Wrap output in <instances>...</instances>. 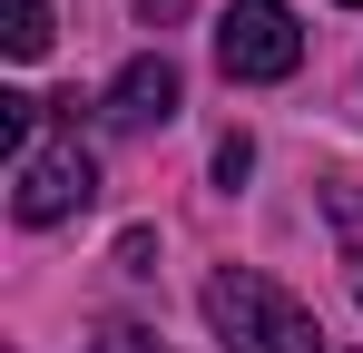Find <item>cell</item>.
Returning <instances> with one entry per match:
<instances>
[{
    "label": "cell",
    "instance_id": "1",
    "mask_svg": "<svg viewBox=\"0 0 363 353\" xmlns=\"http://www.w3.org/2000/svg\"><path fill=\"white\" fill-rule=\"evenodd\" d=\"M206 324H216V344H236V353H334L324 324H314V304H295L255 265H216L206 275Z\"/></svg>",
    "mask_w": 363,
    "mask_h": 353
},
{
    "label": "cell",
    "instance_id": "2",
    "mask_svg": "<svg viewBox=\"0 0 363 353\" xmlns=\"http://www.w3.org/2000/svg\"><path fill=\"white\" fill-rule=\"evenodd\" d=\"M89 196H99V157L79 147V128L30 138V147L10 157V216H20V226H60V216H79Z\"/></svg>",
    "mask_w": 363,
    "mask_h": 353
},
{
    "label": "cell",
    "instance_id": "3",
    "mask_svg": "<svg viewBox=\"0 0 363 353\" xmlns=\"http://www.w3.org/2000/svg\"><path fill=\"white\" fill-rule=\"evenodd\" d=\"M216 69L245 79V89L295 79L304 69V20L285 10V0H226V20H216Z\"/></svg>",
    "mask_w": 363,
    "mask_h": 353
},
{
    "label": "cell",
    "instance_id": "4",
    "mask_svg": "<svg viewBox=\"0 0 363 353\" xmlns=\"http://www.w3.org/2000/svg\"><path fill=\"white\" fill-rule=\"evenodd\" d=\"M177 99H186V79H177V59H128L118 79H108V99H99V108H108V128H167V118H177Z\"/></svg>",
    "mask_w": 363,
    "mask_h": 353
},
{
    "label": "cell",
    "instance_id": "5",
    "mask_svg": "<svg viewBox=\"0 0 363 353\" xmlns=\"http://www.w3.org/2000/svg\"><path fill=\"white\" fill-rule=\"evenodd\" d=\"M324 216H334V245H344L354 294H363V176H334V186H324Z\"/></svg>",
    "mask_w": 363,
    "mask_h": 353
},
{
    "label": "cell",
    "instance_id": "6",
    "mask_svg": "<svg viewBox=\"0 0 363 353\" xmlns=\"http://www.w3.org/2000/svg\"><path fill=\"white\" fill-rule=\"evenodd\" d=\"M0 50H10V59L50 50V0H0Z\"/></svg>",
    "mask_w": 363,
    "mask_h": 353
},
{
    "label": "cell",
    "instance_id": "7",
    "mask_svg": "<svg viewBox=\"0 0 363 353\" xmlns=\"http://www.w3.org/2000/svg\"><path fill=\"white\" fill-rule=\"evenodd\" d=\"M245 167H255V138L226 128V138H216V186H245Z\"/></svg>",
    "mask_w": 363,
    "mask_h": 353
},
{
    "label": "cell",
    "instance_id": "8",
    "mask_svg": "<svg viewBox=\"0 0 363 353\" xmlns=\"http://www.w3.org/2000/svg\"><path fill=\"white\" fill-rule=\"evenodd\" d=\"M147 255H157V235H147V226H128V235H118V265H128V275H147Z\"/></svg>",
    "mask_w": 363,
    "mask_h": 353
},
{
    "label": "cell",
    "instance_id": "9",
    "mask_svg": "<svg viewBox=\"0 0 363 353\" xmlns=\"http://www.w3.org/2000/svg\"><path fill=\"white\" fill-rule=\"evenodd\" d=\"M186 10H196V0H138V20H147V30H167V20H186Z\"/></svg>",
    "mask_w": 363,
    "mask_h": 353
},
{
    "label": "cell",
    "instance_id": "10",
    "mask_svg": "<svg viewBox=\"0 0 363 353\" xmlns=\"http://www.w3.org/2000/svg\"><path fill=\"white\" fill-rule=\"evenodd\" d=\"M354 10H363V0H354Z\"/></svg>",
    "mask_w": 363,
    "mask_h": 353
}]
</instances>
